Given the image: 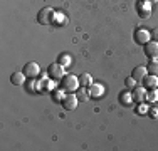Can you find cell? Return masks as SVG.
Returning <instances> with one entry per match:
<instances>
[{"instance_id":"cell-4","label":"cell","mask_w":158,"mask_h":151,"mask_svg":"<svg viewBox=\"0 0 158 151\" xmlns=\"http://www.w3.org/2000/svg\"><path fill=\"white\" fill-rule=\"evenodd\" d=\"M133 39H135V42H136V44L145 45V44H148L150 40H152V32L146 30V29H136V30H135Z\"/></svg>"},{"instance_id":"cell-17","label":"cell","mask_w":158,"mask_h":151,"mask_svg":"<svg viewBox=\"0 0 158 151\" xmlns=\"http://www.w3.org/2000/svg\"><path fill=\"white\" fill-rule=\"evenodd\" d=\"M57 62L67 69V67H69L71 64H73V57H71L69 54H61V55H59V59H57Z\"/></svg>"},{"instance_id":"cell-16","label":"cell","mask_w":158,"mask_h":151,"mask_svg":"<svg viewBox=\"0 0 158 151\" xmlns=\"http://www.w3.org/2000/svg\"><path fill=\"white\" fill-rule=\"evenodd\" d=\"M76 96H77V99H79V103H86V101L89 99V92H88V88H84V86H81L77 91H76Z\"/></svg>"},{"instance_id":"cell-20","label":"cell","mask_w":158,"mask_h":151,"mask_svg":"<svg viewBox=\"0 0 158 151\" xmlns=\"http://www.w3.org/2000/svg\"><path fill=\"white\" fill-rule=\"evenodd\" d=\"M146 69H148V74H155L158 76V59H150L148 66H146Z\"/></svg>"},{"instance_id":"cell-19","label":"cell","mask_w":158,"mask_h":151,"mask_svg":"<svg viewBox=\"0 0 158 151\" xmlns=\"http://www.w3.org/2000/svg\"><path fill=\"white\" fill-rule=\"evenodd\" d=\"M40 82H42V89H44V91H54V89H56V82H57V81H54V79L51 81V79L44 77Z\"/></svg>"},{"instance_id":"cell-21","label":"cell","mask_w":158,"mask_h":151,"mask_svg":"<svg viewBox=\"0 0 158 151\" xmlns=\"http://www.w3.org/2000/svg\"><path fill=\"white\" fill-rule=\"evenodd\" d=\"M146 101H148V103H155V101H158V88L146 91Z\"/></svg>"},{"instance_id":"cell-15","label":"cell","mask_w":158,"mask_h":151,"mask_svg":"<svg viewBox=\"0 0 158 151\" xmlns=\"http://www.w3.org/2000/svg\"><path fill=\"white\" fill-rule=\"evenodd\" d=\"M52 24L57 25V27H64V25L67 24V17L64 15L62 12H56L54 14V20H52Z\"/></svg>"},{"instance_id":"cell-24","label":"cell","mask_w":158,"mask_h":151,"mask_svg":"<svg viewBox=\"0 0 158 151\" xmlns=\"http://www.w3.org/2000/svg\"><path fill=\"white\" fill-rule=\"evenodd\" d=\"M52 94H54V99L59 101V103H61V101L64 99V96H66V94H64V89H54Z\"/></svg>"},{"instance_id":"cell-2","label":"cell","mask_w":158,"mask_h":151,"mask_svg":"<svg viewBox=\"0 0 158 151\" xmlns=\"http://www.w3.org/2000/svg\"><path fill=\"white\" fill-rule=\"evenodd\" d=\"M54 14L56 10L51 9V7H44L39 14H37V22L40 25H51L52 20H54Z\"/></svg>"},{"instance_id":"cell-3","label":"cell","mask_w":158,"mask_h":151,"mask_svg":"<svg viewBox=\"0 0 158 151\" xmlns=\"http://www.w3.org/2000/svg\"><path fill=\"white\" fill-rule=\"evenodd\" d=\"M47 74L51 76V79H54V81H62L64 76H66V67L61 66L59 62H54V64L49 66Z\"/></svg>"},{"instance_id":"cell-12","label":"cell","mask_w":158,"mask_h":151,"mask_svg":"<svg viewBox=\"0 0 158 151\" xmlns=\"http://www.w3.org/2000/svg\"><path fill=\"white\" fill-rule=\"evenodd\" d=\"M131 76H133L138 82H143V79L148 76V69H146V66H138V67H135V69H133V74H131Z\"/></svg>"},{"instance_id":"cell-23","label":"cell","mask_w":158,"mask_h":151,"mask_svg":"<svg viewBox=\"0 0 158 151\" xmlns=\"http://www.w3.org/2000/svg\"><path fill=\"white\" fill-rule=\"evenodd\" d=\"M125 84H126V88H128V89H131V91H133V89L138 86V81L133 77V76H130V77H128L126 81H125Z\"/></svg>"},{"instance_id":"cell-1","label":"cell","mask_w":158,"mask_h":151,"mask_svg":"<svg viewBox=\"0 0 158 151\" xmlns=\"http://www.w3.org/2000/svg\"><path fill=\"white\" fill-rule=\"evenodd\" d=\"M79 86H81V82H79V77L74 74H66L62 79V89L66 91V92H76L79 89Z\"/></svg>"},{"instance_id":"cell-27","label":"cell","mask_w":158,"mask_h":151,"mask_svg":"<svg viewBox=\"0 0 158 151\" xmlns=\"http://www.w3.org/2000/svg\"><path fill=\"white\" fill-rule=\"evenodd\" d=\"M146 2H150V3H156L158 0H146Z\"/></svg>"},{"instance_id":"cell-26","label":"cell","mask_w":158,"mask_h":151,"mask_svg":"<svg viewBox=\"0 0 158 151\" xmlns=\"http://www.w3.org/2000/svg\"><path fill=\"white\" fill-rule=\"evenodd\" d=\"M152 40H156L158 42V27H155L152 30Z\"/></svg>"},{"instance_id":"cell-13","label":"cell","mask_w":158,"mask_h":151,"mask_svg":"<svg viewBox=\"0 0 158 151\" xmlns=\"http://www.w3.org/2000/svg\"><path fill=\"white\" fill-rule=\"evenodd\" d=\"M25 79H27V76L24 74V71H22V72H14L10 76V82H12L14 86H24Z\"/></svg>"},{"instance_id":"cell-8","label":"cell","mask_w":158,"mask_h":151,"mask_svg":"<svg viewBox=\"0 0 158 151\" xmlns=\"http://www.w3.org/2000/svg\"><path fill=\"white\" fill-rule=\"evenodd\" d=\"M152 5L153 3L146 2V0H140V2L136 3V12L140 15L141 18H148L150 15H152Z\"/></svg>"},{"instance_id":"cell-22","label":"cell","mask_w":158,"mask_h":151,"mask_svg":"<svg viewBox=\"0 0 158 151\" xmlns=\"http://www.w3.org/2000/svg\"><path fill=\"white\" fill-rule=\"evenodd\" d=\"M136 112H138V114H141V116H143V114H148V112H150V106L146 104L145 101H143V103H138Z\"/></svg>"},{"instance_id":"cell-25","label":"cell","mask_w":158,"mask_h":151,"mask_svg":"<svg viewBox=\"0 0 158 151\" xmlns=\"http://www.w3.org/2000/svg\"><path fill=\"white\" fill-rule=\"evenodd\" d=\"M150 116H152L153 119H156L158 118V108H150V112H148Z\"/></svg>"},{"instance_id":"cell-5","label":"cell","mask_w":158,"mask_h":151,"mask_svg":"<svg viewBox=\"0 0 158 151\" xmlns=\"http://www.w3.org/2000/svg\"><path fill=\"white\" fill-rule=\"evenodd\" d=\"M88 92H89V97H91V99H101V97L104 96V92H106V89H104V86L101 84V82H93L88 88Z\"/></svg>"},{"instance_id":"cell-9","label":"cell","mask_w":158,"mask_h":151,"mask_svg":"<svg viewBox=\"0 0 158 151\" xmlns=\"http://www.w3.org/2000/svg\"><path fill=\"white\" fill-rule=\"evenodd\" d=\"M145 49V55L148 59H158V42L156 40H150L148 44L143 45Z\"/></svg>"},{"instance_id":"cell-7","label":"cell","mask_w":158,"mask_h":151,"mask_svg":"<svg viewBox=\"0 0 158 151\" xmlns=\"http://www.w3.org/2000/svg\"><path fill=\"white\" fill-rule=\"evenodd\" d=\"M77 103H79L77 96H76V94H73V92L66 94V96H64V99L61 101L62 108L67 109V111H73V109H76V108H77Z\"/></svg>"},{"instance_id":"cell-18","label":"cell","mask_w":158,"mask_h":151,"mask_svg":"<svg viewBox=\"0 0 158 151\" xmlns=\"http://www.w3.org/2000/svg\"><path fill=\"white\" fill-rule=\"evenodd\" d=\"M79 82H81V86H84V88H89V86L93 84V77H91V74H88V72L81 74V76H79Z\"/></svg>"},{"instance_id":"cell-14","label":"cell","mask_w":158,"mask_h":151,"mask_svg":"<svg viewBox=\"0 0 158 151\" xmlns=\"http://www.w3.org/2000/svg\"><path fill=\"white\" fill-rule=\"evenodd\" d=\"M119 103L123 106H131L135 103V97H133V92H130V91H125V92L119 94Z\"/></svg>"},{"instance_id":"cell-10","label":"cell","mask_w":158,"mask_h":151,"mask_svg":"<svg viewBox=\"0 0 158 151\" xmlns=\"http://www.w3.org/2000/svg\"><path fill=\"white\" fill-rule=\"evenodd\" d=\"M146 89L145 86H136V88L133 89V97H135V103H143V101H146Z\"/></svg>"},{"instance_id":"cell-6","label":"cell","mask_w":158,"mask_h":151,"mask_svg":"<svg viewBox=\"0 0 158 151\" xmlns=\"http://www.w3.org/2000/svg\"><path fill=\"white\" fill-rule=\"evenodd\" d=\"M24 74L27 79H37V76H40V66L37 62H27L24 66Z\"/></svg>"},{"instance_id":"cell-11","label":"cell","mask_w":158,"mask_h":151,"mask_svg":"<svg viewBox=\"0 0 158 151\" xmlns=\"http://www.w3.org/2000/svg\"><path fill=\"white\" fill-rule=\"evenodd\" d=\"M141 84L145 86L146 89H155V88H158V76H155V74H148L145 79H143Z\"/></svg>"}]
</instances>
